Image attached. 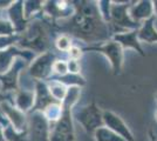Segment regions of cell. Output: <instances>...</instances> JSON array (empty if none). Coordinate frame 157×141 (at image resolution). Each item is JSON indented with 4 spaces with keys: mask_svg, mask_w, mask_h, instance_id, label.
Wrapping results in <instances>:
<instances>
[{
    "mask_svg": "<svg viewBox=\"0 0 157 141\" xmlns=\"http://www.w3.org/2000/svg\"><path fill=\"white\" fill-rule=\"evenodd\" d=\"M149 135H150L151 141H156V136H155V134H154V132H152V131H149Z\"/></svg>",
    "mask_w": 157,
    "mask_h": 141,
    "instance_id": "13",
    "label": "cell"
},
{
    "mask_svg": "<svg viewBox=\"0 0 157 141\" xmlns=\"http://www.w3.org/2000/svg\"><path fill=\"white\" fill-rule=\"evenodd\" d=\"M129 14L135 22L142 25L145 20L155 17L154 1H150V0L132 1V5L129 10Z\"/></svg>",
    "mask_w": 157,
    "mask_h": 141,
    "instance_id": "5",
    "label": "cell"
},
{
    "mask_svg": "<svg viewBox=\"0 0 157 141\" xmlns=\"http://www.w3.org/2000/svg\"><path fill=\"white\" fill-rule=\"evenodd\" d=\"M95 138L96 141H125L123 138H121L120 135L105 126L100 127L95 132Z\"/></svg>",
    "mask_w": 157,
    "mask_h": 141,
    "instance_id": "8",
    "label": "cell"
},
{
    "mask_svg": "<svg viewBox=\"0 0 157 141\" xmlns=\"http://www.w3.org/2000/svg\"><path fill=\"white\" fill-rule=\"evenodd\" d=\"M78 121L85 126L87 131H98L100 127H103V113L100 111V108L92 104L88 107H86L80 114H78Z\"/></svg>",
    "mask_w": 157,
    "mask_h": 141,
    "instance_id": "3",
    "label": "cell"
},
{
    "mask_svg": "<svg viewBox=\"0 0 157 141\" xmlns=\"http://www.w3.org/2000/svg\"><path fill=\"white\" fill-rule=\"evenodd\" d=\"M138 39L141 42H157V28L155 27V17L145 20L138 29Z\"/></svg>",
    "mask_w": 157,
    "mask_h": 141,
    "instance_id": "7",
    "label": "cell"
},
{
    "mask_svg": "<svg viewBox=\"0 0 157 141\" xmlns=\"http://www.w3.org/2000/svg\"><path fill=\"white\" fill-rule=\"evenodd\" d=\"M69 69L72 71V72H74V73H76V72H78V62L75 60H73L71 61V64H69Z\"/></svg>",
    "mask_w": 157,
    "mask_h": 141,
    "instance_id": "12",
    "label": "cell"
},
{
    "mask_svg": "<svg viewBox=\"0 0 157 141\" xmlns=\"http://www.w3.org/2000/svg\"><path fill=\"white\" fill-rule=\"evenodd\" d=\"M94 49L103 53L109 59L113 72H114L115 75L121 74L122 67H123V48L118 42L114 40L108 41V42H105V45L96 47Z\"/></svg>",
    "mask_w": 157,
    "mask_h": 141,
    "instance_id": "2",
    "label": "cell"
},
{
    "mask_svg": "<svg viewBox=\"0 0 157 141\" xmlns=\"http://www.w3.org/2000/svg\"><path fill=\"white\" fill-rule=\"evenodd\" d=\"M132 1L116 4L111 2L110 7V24L114 27V34L123 33L128 31H135L141 28V24H137L131 19L129 10H130Z\"/></svg>",
    "mask_w": 157,
    "mask_h": 141,
    "instance_id": "1",
    "label": "cell"
},
{
    "mask_svg": "<svg viewBox=\"0 0 157 141\" xmlns=\"http://www.w3.org/2000/svg\"><path fill=\"white\" fill-rule=\"evenodd\" d=\"M154 118H155V120L157 121V109H156V112H155V114H154Z\"/></svg>",
    "mask_w": 157,
    "mask_h": 141,
    "instance_id": "14",
    "label": "cell"
},
{
    "mask_svg": "<svg viewBox=\"0 0 157 141\" xmlns=\"http://www.w3.org/2000/svg\"><path fill=\"white\" fill-rule=\"evenodd\" d=\"M103 123L105 127L115 132L121 138H123L125 141H135V138H134V134L131 133L130 128L128 127V125L117 114L113 113L110 111H105L103 112Z\"/></svg>",
    "mask_w": 157,
    "mask_h": 141,
    "instance_id": "4",
    "label": "cell"
},
{
    "mask_svg": "<svg viewBox=\"0 0 157 141\" xmlns=\"http://www.w3.org/2000/svg\"><path fill=\"white\" fill-rule=\"evenodd\" d=\"M58 46H59L60 49H71V41L68 38H66V37H62V38H60L59 40H58Z\"/></svg>",
    "mask_w": 157,
    "mask_h": 141,
    "instance_id": "9",
    "label": "cell"
},
{
    "mask_svg": "<svg viewBox=\"0 0 157 141\" xmlns=\"http://www.w3.org/2000/svg\"><path fill=\"white\" fill-rule=\"evenodd\" d=\"M55 69L59 72V73H66V71H67V65H66L65 62H58L56 65H55Z\"/></svg>",
    "mask_w": 157,
    "mask_h": 141,
    "instance_id": "11",
    "label": "cell"
},
{
    "mask_svg": "<svg viewBox=\"0 0 157 141\" xmlns=\"http://www.w3.org/2000/svg\"><path fill=\"white\" fill-rule=\"evenodd\" d=\"M69 55H71V58H73L74 60L78 59V58L81 57V51H80V48H78V47H71V49H69Z\"/></svg>",
    "mask_w": 157,
    "mask_h": 141,
    "instance_id": "10",
    "label": "cell"
},
{
    "mask_svg": "<svg viewBox=\"0 0 157 141\" xmlns=\"http://www.w3.org/2000/svg\"><path fill=\"white\" fill-rule=\"evenodd\" d=\"M155 98H156V101H157V93H156V95H155Z\"/></svg>",
    "mask_w": 157,
    "mask_h": 141,
    "instance_id": "15",
    "label": "cell"
},
{
    "mask_svg": "<svg viewBox=\"0 0 157 141\" xmlns=\"http://www.w3.org/2000/svg\"><path fill=\"white\" fill-rule=\"evenodd\" d=\"M113 40L118 42L122 48H131L134 51H136L140 55L145 57L143 48L141 46V41L138 39V29L135 31H128V32H123V33L114 34L113 35Z\"/></svg>",
    "mask_w": 157,
    "mask_h": 141,
    "instance_id": "6",
    "label": "cell"
}]
</instances>
